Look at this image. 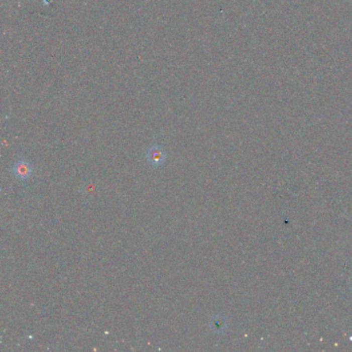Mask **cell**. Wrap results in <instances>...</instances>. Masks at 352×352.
<instances>
[{"label": "cell", "instance_id": "7a4b0ae2", "mask_svg": "<svg viewBox=\"0 0 352 352\" xmlns=\"http://www.w3.org/2000/svg\"><path fill=\"white\" fill-rule=\"evenodd\" d=\"M13 174L15 175L16 178H18L21 181L27 180L32 174L31 164L28 161L24 160V159L19 160L14 165Z\"/></svg>", "mask_w": 352, "mask_h": 352}, {"label": "cell", "instance_id": "6da1fadb", "mask_svg": "<svg viewBox=\"0 0 352 352\" xmlns=\"http://www.w3.org/2000/svg\"><path fill=\"white\" fill-rule=\"evenodd\" d=\"M166 158V154L164 150L159 146H152L149 148V150L147 152V159L150 164L154 166H160L164 163Z\"/></svg>", "mask_w": 352, "mask_h": 352}]
</instances>
